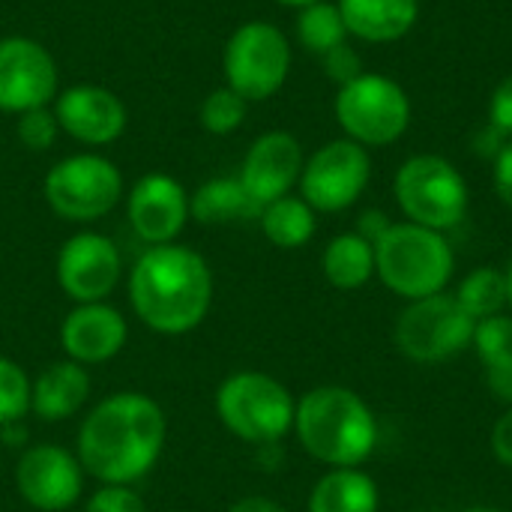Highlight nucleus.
<instances>
[{"label": "nucleus", "mask_w": 512, "mask_h": 512, "mask_svg": "<svg viewBox=\"0 0 512 512\" xmlns=\"http://www.w3.org/2000/svg\"><path fill=\"white\" fill-rule=\"evenodd\" d=\"M168 417L156 399L120 390L99 399L78 429L75 456L87 477L102 486H132L162 459Z\"/></svg>", "instance_id": "f257e3e1"}, {"label": "nucleus", "mask_w": 512, "mask_h": 512, "mask_svg": "<svg viewBox=\"0 0 512 512\" xmlns=\"http://www.w3.org/2000/svg\"><path fill=\"white\" fill-rule=\"evenodd\" d=\"M213 270L201 252L180 243L147 246L129 273V303L162 336L192 333L213 306Z\"/></svg>", "instance_id": "f03ea898"}, {"label": "nucleus", "mask_w": 512, "mask_h": 512, "mask_svg": "<svg viewBox=\"0 0 512 512\" xmlns=\"http://www.w3.org/2000/svg\"><path fill=\"white\" fill-rule=\"evenodd\" d=\"M294 435L327 468H363L378 450V417L369 402L342 384L312 387L297 399Z\"/></svg>", "instance_id": "7ed1b4c3"}, {"label": "nucleus", "mask_w": 512, "mask_h": 512, "mask_svg": "<svg viewBox=\"0 0 512 512\" xmlns=\"http://www.w3.org/2000/svg\"><path fill=\"white\" fill-rule=\"evenodd\" d=\"M375 276L405 303L447 291L456 276V252L441 231L393 222L375 243Z\"/></svg>", "instance_id": "20e7f679"}, {"label": "nucleus", "mask_w": 512, "mask_h": 512, "mask_svg": "<svg viewBox=\"0 0 512 512\" xmlns=\"http://www.w3.org/2000/svg\"><path fill=\"white\" fill-rule=\"evenodd\" d=\"M294 411L297 399L291 390L267 372H234L216 390V414L222 426L252 447H273L294 432Z\"/></svg>", "instance_id": "39448f33"}, {"label": "nucleus", "mask_w": 512, "mask_h": 512, "mask_svg": "<svg viewBox=\"0 0 512 512\" xmlns=\"http://www.w3.org/2000/svg\"><path fill=\"white\" fill-rule=\"evenodd\" d=\"M393 198L405 213V222L441 234L462 225L471 204L462 171L438 153H417L405 159L393 180Z\"/></svg>", "instance_id": "423d86ee"}, {"label": "nucleus", "mask_w": 512, "mask_h": 512, "mask_svg": "<svg viewBox=\"0 0 512 512\" xmlns=\"http://www.w3.org/2000/svg\"><path fill=\"white\" fill-rule=\"evenodd\" d=\"M345 138L369 147H390L411 126V99L405 87L387 75L363 72L339 87L333 102Z\"/></svg>", "instance_id": "0eeeda50"}, {"label": "nucleus", "mask_w": 512, "mask_h": 512, "mask_svg": "<svg viewBox=\"0 0 512 512\" xmlns=\"http://www.w3.org/2000/svg\"><path fill=\"white\" fill-rule=\"evenodd\" d=\"M477 321L459 306L450 291L411 300L396 318L393 342L399 354L420 366L447 363L471 348Z\"/></svg>", "instance_id": "6e6552de"}, {"label": "nucleus", "mask_w": 512, "mask_h": 512, "mask_svg": "<svg viewBox=\"0 0 512 512\" xmlns=\"http://www.w3.org/2000/svg\"><path fill=\"white\" fill-rule=\"evenodd\" d=\"M225 87L246 102H264L276 96L291 72V42L270 21L240 24L222 51Z\"/></svg>", "instance_id": "1a4fd4ad"}, {"label": "nucleus", "mask_w": 512, "mask_h": 512, "mask_svg": "<svg viewBox=\"0 0 512 512\" xmlns=\"http://www.w3.org/2000/svg\"><path fill=\"white\" fill-rule=\"evenodd\" d=\"M42 192L60 219L96 222L120 204L123 174L99 153H75L48 168Z\"/></svg>", "instance_id": "9d476101"}, {"label": "nucleus", "mask_w": 512, "mask_h": 512, "mask_svg": "<svg viewBox=\"0 0 512 512\" xmlns=\"http://www.w3.org/2000/svg\"><path fill=\"white\" fill-rule=\"evenodd\" d=\"M372 180V156L351 138H336L318 147L300 174V198L315 213H342L354 207Z\"/></svg>", "instance_id": "9b49d317"}, {"label": "nucleus", "mask_w": 512, "mask_h": 512, "mask_svg": "<svg viewBox=\"0 0 512 512\" xmlns=\"http://www.w3.org/2000/svg\"><path fill=\"white\" fill-rule=\"evenodd\" d=\"M57 63L48 48L30 36L0 39V111L24 114L57 99Z\"/></svg>", "instance_id": "f8f14e48"}, {"label": "nucleus", "mask_w": 512, "mask_h": 512, "mask_svg": "<svg viewBox=\"0 0 512 512\" xmlns=\"http://www.w3.org/2000/svg\"><path fill=\"white\" fill-rule=\"evenodd\" d=\"M123 276V258L111 237L96 231L72 234L57 252V285L72 303H102Z\"/></svg>", "instance_id": "ddd939ff"}, {"label": "nucleus", "mask_w": 512, "mask_h": 512, "mask_svg": "<svg viewBox=\"0 0 512 512\" xmlns=\"http://www.w3.org/2000/svg\"><path fill=\"white\" fill-rule=\"evenodd\" d=\"M84 477L78 456L57 444H33L15 462V489L39 512L69 510L84 492Z\"/></svg>", "instance_id": "4468645a"}, {"label": "nucleus", "mask_w": 512, "mask_h": 512, "mask_svg": "<svg viewBox=\"0 0 512 512\" xmlns=\"http://www.w3.org/2000/svg\"><path fill=\"white\" fill-rule=\"evenodd\" d=\"M126 216L138 240L147 246L174 243L186 228L189 216V192L186 186L162 171L144 174L135 180L126 198Z\"/></svg>", "instance_id": "2eb2a0df"}, {"label": "nucleus", "mask_w": 512, "mask_h": 512, "mask_svg": "<svg viewBox=\"0 0 512 512\" xmlns=\"http://www.w3.org/2000/svg\"><path fill=\"white\" fill-rule=\"evenodd\" d=\"M54 117L60 132L84 147H108L126 132L123 99L102 84H72L57 93Z\"/></svg>", "instance_id": "dca6fc26"}, {"label": "nucleus", "mask_w": 512, "mask_h": 512, "mask_svg": "<svg viewBox=\"0 0 512 512\" xmlns=\"http://www.w3.org/2000/svg\"><path fill=\"white\" fill-rule=\"evenodd\" d=\"M303 165L306 156L300 141L285 129H273L252 141L237 177L246 186V192L264 207L276 198L291 195V189L300 183Z\"/></svg>", "instance_id": "f3484780"}, {"label": "nucleus", "mask_w": 512, "mask_h": 512, "mask_svg": "<svg viewBox=\"0 0 512 512\" xmlns=\"http://www.w3.org/2000/svg\"><path fill=\"white\" fill-rule=\"evenodd\" d=\"M129 339V324L111 303H75L60 324V348L66 360L99 366L114 360Z\"/></svg>", "instance_id": "a211bd4d"}, {"label": "nucleus", "mask_w": 512, "mask_h": 512, "mask_svg": "<svg viewBox=\"0 0 512 512\" xmlns=\"http://www.w3.org/2000/svg\"><path fill=\"white\" fill-rule=\"evenodd\" d=\"M90 372L81 363L57 360L30 381V411L45 423H63L75 417L90 399Z\"/></svg>", "instance_id": "6ab92c4d"}, {"label": "nucleus", "mask_w": 512, "mask_h": 512, "mask_svg": "<svg viewBox=\"0 0 512 512\" xmlns=\"http://www.w3.org/2000/svg\"><path fill=\"white\" fill-rule=\"evenodd\" d=\"M336 6L348 36L372 45L408 36L420 18V0H339Z\"/></svg>", "instance_id": "aec40b11"}, {"label": "nucleus", "mask_w": 512, "mask_h": 512, "mask_svg": "<svg viewBox=\"0 0 512 512\" xmlns=\"http://www.w3.org/2000/svg\"><path fill=\"white\" fill-rule=\"evenodd\" d=\"M381 489L363 468H327L309 492L306 512H378Z\"/></svg>", "instance_id": "412c9836"}, {"label": "nucleus", "mask_w": 512, "mask_h": 512, "mask_svg": "<svg viewBox=\"0 0 512 512\" xmlns=\"http://www.w3.org/2000/svg\"><path fill=\"white\" fill-rule=\"evenodd\" d=\"M261 204L246 192L240 177H213L189 195V216L198 225H231L261 219Z\"/></svg>", "instance_id": "4be33fe9"}, {"label": "nucleus", "mask_w": 512, "mask_h": 512, "mask_svg": "<svg viewBox=\"0 0 512 512\" xmlns=\"http://www.w3.org/2000/svg\"><path fill=\"white\" fill-rule=\"evenodd\" d=\"M321 273L336 291H360L375 276V246L357 231L336 234L324 246Z\"/></svg>", "instance_id": "5701e85b"}, {"label": "nucleus", "mask_w": 512, "mask_h": 512, "mask_svg": "<svg viewBox=\"0 0 512 512\" xmlns=\"http://www.w3.org/2000/svg\"><path fill=\"white\" fill-rule=\"evenodd\" d=\"M261 231L276 249H300L315 237L318 228V213L300 198V195H285L261 210Z\"/></svg>", "instance_id": "b1692460"}, {"label": "nucleus", "mask_w": 512, "mask_h": 512, "mask_svg": "<svg viewBox=\"0 0 512 512\" xmlns=\"http://www.w3.org/2000/svg\"><path fill=\"white\" fill-rule=\"evenodd\" d=\"M453 297L459 300V306L474 321H483V318H492V315L507 312V279H504V270L489 267V264L474 267L459 282V288L453 291Z\"/></svg>", "instance_id": "393cba45"}, {"label": "nucleus", "mask_w": 512, "mask_h": 512, "mask_svg": "<svg viewBox=\"0 0 512 512\" xmlns=\"http://www.w3.org/2000/svg\"><path fill=\"white\" fill-rule=\"evenodd\" d=\"M297 39L309 54H318V57H324L330 48L348 42V30H345L339 6L327 3V0H315L309 6H303L297 15Z\"/></svg>", "instance_id": "a878e982"}, {"label": "nucleus", "mask_w": 512, "mask_h": 512, "mask_svg": "<svg viewBox=\"0 0 512 512\" xmlns=\"http://www.w3.org/2000/svg\"><path fill=\"white\" fill-rule=\"evenodd\" d=\"M471 348L483 366V375L512 369V312L477 321Z\"/></svg>", "instance_id": "bb28decb"}, {"label": "nucleus", "mask_w": 512, "mask_h": 512, "mask_svg": "<svg viewBox=\"0 0 512 512\" xmlns=\"http://www.w3.org/2000/svg\"><path fill=\"white\" fill-rule=\"evenodd\" d=\"M249 102L237 96L231 87H216L204 96L198 120L210 135H231L243 126Z\"/></svg>", "instance_id": "cd10ccee"}, {"label": "nucleus", "mask_w": 512, "mask_h": 512, "mask_svg": "<svg viewBox=\"0 0 512 512\" xmlns=\"http://www.w3.org/2000/svg\"><path fill=\"white\" fill-rule=\"evenodd\" d=\"M27 411H30V378L15 360L0 357V429L21 423Z\"/></svg>", "instance_id": "c85d7f7f"}, {"label": "nucleus", "mask_w": 512, "mask_h": 512, "mask_svg": "<svg viewBox=\"0 0 512 512\" xmlns=\"http://www.w3.org/2000/svg\"><path fill=\"white\" fill-rule=\"evenodd\" d=\"M15 132H18V141L27 147V150H51L57 135H60V123L54 117V108H33V111H24L18 114L15 120Z\"/></svg>", "instance_id": "c756f323"}, {"label": "nucleus", "mask_w": 512, "mask_h": 512, "mask_svg": "<svg viewBox=\"0 0 512 512\" xmlns=\"http://www.w3.org/2000/svg\"><path fill=\"white\" fill-rule=\"evenodd\" d=\"M84 512H147V504L132 486H102L90 495Z\"/></svg>", "instance_id": "7c9ffc66"}, {"label": "nucleus", "mask_w": 512, "mask_h": 512, "mask_svg": "<svg viewBox=\"0 0 512 512\" xmlns=\"http://www.w3.org/2000/svg\"><path fill=\"white\" fill-rule=\"evenodd\" d=\"M321 66H324L327 78L336 81L339 87L363 75V60H360V54L354 51V45H348V42L330 48V51L321 57Z\"/></svg>", "instance_id": "2f4dec72"}, {"label": "nucleus", "mask_w": 512, "mask_h": 512, "mask_svg": "<svg viewBox=\"0 0 512 512\" xmlns=\"http://www.w3.org/2000/svg\"><path fill=\"white\" fill-rule=\"evenodd\" d=\"M489 123L504 138H512V75H507L489 99Z\"/></svg>", "instance_id": "473e14b6"}, {"label": "nucleus", "mask_w": 512, "mask_h": 512, "mask_svg": "<svg viewBox=\"0 0 512 512\" xmlns=\"http://www.w3.org/2000/svg\"><path fill=\"white\" fill-rule=\"evenodd\" d=\"M492 183L498 198L504 201V207L512 210V138L504 141V147L495 153V165H492Z\"/></svg>", "instance_id": "72a5a7b5"}, {"label": "nucleus", "mask_w": 512, "mask_h": 512, "mask_svg": "<svg viewBox=\"0 0 512 512\" xmlns=\"http://www.w3.org/2000/svg\"><path fill=\"white\" fill-rule=\"evenodd\" d=\"M492 453L507 471H512V408H507L492 426Z\"/></svg>", "instance_id": "f704fd0d"}, {"label": "nucleus", "mask_w": 512, "mask_h": 512, "mask_svg": "<svg viewBox=\"0 0 512 512\" xmlns=\"http://www.w3.org/2000/svg\"><path fill=\"white\" fill-rule=\"evenodd\" d=\"M393 228V219L384 213V210H378V207H372V210H363L360 213V219H357V234L363 237V240H369L372 246L387 234Z\"/></svg>", "instance_id": "c9c22d12"}, {"label": "nucleus", "mask_w": 512, "mask_h": 512, "mask_svg": "<svg viewBox=\"0 0 512 512\" xmlns=\"http://www.w3.org/2000/svg\"><path fill=\"white\" fill-rule=\"evenodd\" d=\"M486 387L492 390V396L498 402H504L507 408H512V369H504V372H486Z\"/></svg>", "instance_id": "e433bc0d"}, {"label": "nucleus", "mask_w": 512, "mask_h": 512, "mask_svg": "<svg viewBox=\"0 0 512 512\" xmlns=\"http://www.w3.org/2000/svg\"><path fill=\"white\" fill-rule=\"evenodd\" d=\"M228 512H288L279 501L273 498H264V495H249V498H240L237 504H231Z\"/></svg>", "instance_id": "4c0bfd02"}, {"label": "nucleus", "mask_w": 512, "mask_h": 512, "mask_svg": "<svg viewBox=\"0 0 512 512\" xmlns=\"http://www.w3.org/2000/svg\"><path fill=\"white\" fill-rule=\"evenodd\" d=\"M504 279H507V309L512 312V258L510 264L504 267Z\"/></svg>", "instance_id": "58836bf2"}, {"label": "nucleus", "mask_w": 512, "mask_h": 512, "mask_svg": "<svg viewBox=\"0 0 512 512\" xmlns=\"http://www.w3.org/2000/svg\"><path fill=\"white\" fill-rule=\"evenodd\" d=\"M462 512H507V510H501V507H492V504H477V507H468V510H462Z\"/></svg>", "instance_id": "ea45409f"}, {"label": "nucleus", "mask_w": 512, "mask_h": 512, "mask_svg": "<svg viewBox=\"0 0 512 512\" xmlns=\"http://www.w3.org/2000/svg\"><path fill=\"white\" fill-rule=\"evenodd\" d=\"M276 3H282V6H294V9H303V6H309V3H315V0H276Z\"/></svg>", "instance_id": "a19ab883"}]
</instances>
